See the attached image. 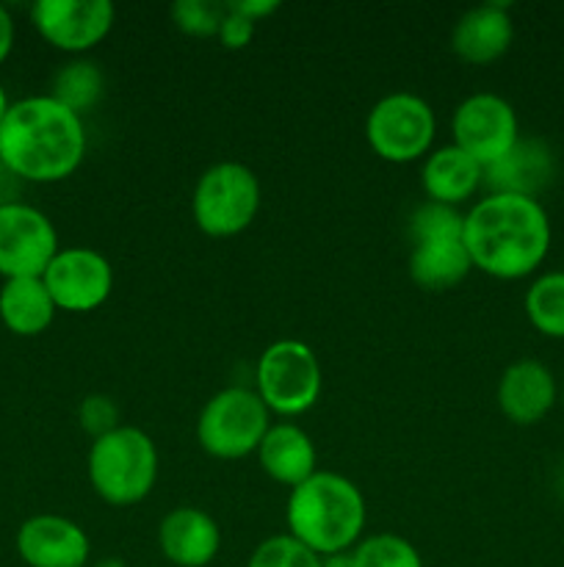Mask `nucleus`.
Returning <instances> with one entry per match:
<instances>
[{
	"label": "nucleus",
	"mask_w": 564,
	"mask_h": 567,
	"mask_svg": "<svg viewBox=\"0 0 564 567\" xmlns=\"http://www.w3.org/2000/svg\"><path fill=\"white\" fill-rule=\"evenodd\" d=\"M462 238L473 269L495 280H523L545 264L553 227L540 199L490 192L464 214Z\"/></svg>",
	"instance_id": "1"
},
{
	"label": "nucleus",
	"mask_w": 564,
	"mask_h": 567,
	"mask_svg": "<svg viewBox=\"0 0 564 567\" xmlns=\"http://www.w3.org/2000/svg\"><path fill=\"white\" fill-rule=\"evenodd\" d=\"M83 155V116L50 94L17 100L0 122V164L20 181H64L75 175Z\"/></svg>",
	"instance_id": "2"
},
{
	"label": "nucleus",
	"mask_w": 564,
	"mask_h": 567,
	"mask_svg": "<svg viewBox=\"0 0 564 567\" xmlns=\"http://www.w3.org/2000/svg\"><path fill=\"white\" fill-rule=\"evenodd\" d=\"M288 535L321 559L348 554L365 532V496L348 476L315 471L296 485L285 507Z\"/></svg>",
	"instance_id": "3"
},
{
	"label": "nucleus",
	"mask_w": 564,
	"mask_h": 567,
	"mask_svg": "<svg viewBox=\"0 0 564 567\" xmlns=\"http://www.w3.org/2000/svg\"><path fill=\"white\" fill-rule=\"evenodd\" d=\"M158 465L153 437L138 426L119 424L92 441L86 460L88 485L111 507H133L153 493Z\"/></svg>",
	"instance_id": "4"
},
{
	"label": "nucleus",
	"mask_w": 564,
	"mask_h": 567,
	"mask_svg": "<svg viewBox=\"0 0 564 567\" xmlns=\"http://www.w3.org/2000/svg\"><path fill=\"white\" fill-rule=\"evenodd\" d=\"M260 203V177L241 161H219L208 166L194 186L191 214L205 236L232 238L252 227Z\"/></svg>",
	"instance_id": "5"
},
{
	"label": "nucleus",
	"mask_w": 564,
	"mask_h": 567,
	"mask_svg": "<svg viewBox=\"0 0 564 567\" xmlns=\"http://www.w3.org/2000/svg\"><path fill=\"white\" fill-rule=\"evenodd\" d=\"M254 393L263 399L269 413L296 419L315 408L324 388V374L313 349L296 338H282L265 347L258 360Z\"/></svg>",
	"instance_id": "6"
},
{
	"label": "nucleus",
	"mask_w": 564,
	"mask_h": 567,
	"mask_svg": "<svg viewBox=\"0 0 564 567\" xmlns=\"http://www.w3.org/2000/svg\"><path fill=\"white\" fill-rule=\"evenodd\" d=\"M271 426L263 399L249 388H224L205 402L197 421V441L216 460H243L258 452Z\"/></svg>",
	"instance_id": "7"
},
{
	"label": "nucleus",
	"mask_w": 564,
	"mask_h": 567,
	"mask_svg": "<svg viewBox=\"0 0 564 567\" xmlns=\"http://www.w3.org/2000/svg\"><path fill=\"white\" fill-rule=\"evenodd\" d=\"M435 133V111L412 92L385 94L365 120V138L387 164H412L429 155Z\"/></svg>",
	"instance_id": "8"
},
{
	"label": "nucleus",
	"mask_w": 564,
	"mask_h": 567,
	"mask_svg": "<svg viewBox=\"0 0 564 567\" xmlns=\"http://www.w3.org/2000/svg\"><path fill=\"white\" fill-rule=\"evenodd\" d=\"M451 136L481 169H490L520 142L518 111L495 92H476L453 109Z\"/></svg>",
	"instance_id": "9"
},
{
	"label": "nucleus",
	"mask_w": 564,
	"mask_h": 567,
	"mask_svg": "<svg viewBox=\"0 0 564 567\" xmlns=\"http://www.w3.org/2000/svg\"><path fill=\"white\" fill-rule=\"evenodd\" d=\"M61 249L50 216L33 205L9 199L0 205V277H42Z\"/></svg>",
	"instance_id": "10"
},
{
	"label": "nucleus",
	"mask_w": 564,
	"mask_h": 567,
	"mask_svg": "<svg viewBox=\"0 0 564 567\" xmlns=\"http://www.w3.org/2000/svg\"><path fill=\"white\" fill-rule=\"evenodd\" d=\"M55 308L66 313H92L114 291V269L92 247H61L42 275Z\"/></svg>",
	"instance_id": "11"
},
{
	"label": "nucleus",
	"mask_w": 564,
	"mask_h": 567,
	"mask_svg": "<svg viewBox=\"0 0 564 567\" xmlns=\"http://www.w3.org/2000/svg\"><path fill=\"white\" fill-rule=\"evenodd\" d=\"M31 22L44 42L64 53H88L111 33L116 9L111 0H36Z\"/></svg>",
	"instance_id": "12"
},
{
	"label": "nucleus",
	"mask_w": 564,
	"mask_h": 567,
	"mask_svg": "<svg viewBox=\"0 0 564 567\" xmlns=\"http://www.w3.org/2000/svg\"><path fill=\"white\" fill-rule=\"evenodd\" d=\"M17 554L28 567H86L92 540L75 520L39 513L17 529Z\"/></svg>",
	"instance_id": "13"
},
{
	"label": "nucleus",
	"mask_w": 564,
	"mask_h": 567,
	"mask_svg": "<svg viewBox=\"0 0 564 567\" xmlns=\"http://www.w3.org/2000/svg\"><path fill=\"white\" fill-rule=\"evenodd\" d=\"M498 408L512 424L534 426L547 419L558 399V385L553 371L534 358L514 360L503 369L498 380Z\"/></svg>",
	"instance_id": "14"
},
{
	"label": "nucleus",
	"mask_w": 564,
	"mask_h": 567,
	"mask_svg": "<svg viewBox=\"0 0 564 567\" xmlns=\"http://www.w3.org/2000/svg\"><path fill=\"white\" fill-rule=\"evenodd\" d=\"M158 546L175 567H208L219 557L221 529L205 509L177 507L160 520Z\"/></svg>",
	"instance_id": "15"
},
{
	"label": "nucleus",
	"mask_w": 564,
	"mask_h": 567,
	"mask_svg": "<svg viewBox=\"0 0 564 567\" xmlns=\"http://www.w3.org/2000/svg\"><path fill=\"white\" fill-rule=\"evenodd\" d=\"M514 42V22L506 3H481L464 11L451 31V50L464 64L484 66L503 59Z\"/></svg>",
	"instance_id": "16"
},
{
	"label": "nucleus",
	"mask_w": 564,
	"mask_h": 567,
	"mask_svg": "<svg viewBox=\"0 0 564 567\" xmlns=\"http://www.w3.org/2000/svg\"><path fill=\"white\" fill-rule=\"evenodd\" d=\"M254 454H258L260 468L265 471V476L276 485L291 487V491L318 471L315 468L318 454H315L313 437L299 424H291V421L271 424Z\"/></svg>",
	"instance_id": "17"
},
{
	"label": "nucleus",
	"mask_w": 564,
	"mask_h": 567,
	"mask_svg": "<svg viewBox=\"0 0 564 567\" xmlns=\"http://www.w3.org/2000/svg\"><path fill=\"white\" fill-rule=\"evenodd\" d=\"M553 175H556V161L551 147L540 138L520 136L506 158L484 169V183L492 194H520L536 199L542 188L551 186Z\"/></svg>",
	"instance_id": "18"
},
{
	"label": "nucleus",
	"mask_w": 564,
	"mask_h": 567,
	"mask_svg": "<svg viewBox=\"0 0 564 567\" xmlns=\"http://www.w3.org/2000/svg\"><path fill=\"white\" fill-rule=\"evenodd\" d=\"M420 183H424L429 203L459 208L481 188L484 169L457 144H446V147H437L426 155Z\"/></svg>",
	"instance_id": "19"
},
{
	"label": "nucleus",
	"mask_w": 564,
	"mask_h": 567,
	"mask_svg": "<svg viewBox=\"0 0 564 567\" xmlns=\"http://www.w3.org/2000/svg\"><path fill=\"white\" fill-rule=\"evenodd\" d=\"M473 271L462 236H435L412 241L409 277L424 291H451Z\"/></svg>",
	"instance_id": "20"
},
{
	"label": "nucleus",
	"mask_w": 564,
	"mask_h": 567,
	"mask_svg": "<svg viewBox=\"0 0 564 567\" xmlns=\"http://www.w3.org/2000/svg\"><path fill=\"white\" fill-rule=\"evenodd\" d=\"M55 313H59V308H55L42 277L3 280V288H0V321L14 336H42L53 324Z\"/></svg>",
	"instance_id": "21"
},
{
	"label": "nucleus",
	"mask_w": 564,
	"mask_h": 567,
	"mask_svg": "<svg viewBox=\"0 0 564 567\" xmlns=\"http://www.w3.org/2000/svg\"><path fill=\"white\" fill-rule=\"evenodd\" d=\"M525 319L540 336L564 341V269L545 271L525 291Z\"/></svg>",
	"instance_id": "22"
},
{
	"label": "nucleus",
	"mask_w": 564,
	"mask_h": 567,
	"mask_svg": "<svg viewBox=\"0 0 564 567\" xmlns=\"http://www.w3.org/2000/svg\"><path fill=\"white\" fill-rule=\"evenodd\" d=\"M100 94H103V72H100V66L94 61L75 59L55 72L50 97L64 103L75 114H83V111L97 103Z\"/></svg>",
	"instance_id": "23"
},
{
	"label": "nucleus",
	"mask_w": 564,
	"mask_h": 567,
	"mask_svg": "<svg viewBox=\"0 0 564 567\" xmlns=\"http://www.w3.org/2000/svg\"><path fill=\"white\" fill-rule=\"evenodd\" d=\"M348 557H352V567H424L418 548L407 537L393 535V532L363 537L348 551Z\"/></svg>",
	"instance_id": "24"
},
{
	"label": "nucleus",
	"mask_w": 564,
	"mask_h": 567,
	"mask_svg": "<svg viewBox=\"0 0 564 567\" xmlns=\"http://www.w3.org/2000/svg\"><path fill=\"white\" fill-rule=\"evenodd\" d=\"M247 567H324V559L285 532L265 537L252 551Z\"/></svg>",
	"instance_id": "25"
},
{
	"label": "nucleus",
	"mask_w": 564,
	"mask_h": 567,
	"mask_svg": "<svg viewBox=\"0 0 564 567\" xmlns=\"http://www.w3.org/2000/svg\"><path fill=\"white\" fill-rule=\"evenodd\" d=\"M171 22L180 28L182 33L197 39L216 37L221 28V20L227 14V3H216V0H177L169 9Z\"/></svg>",
	"instance_id": "26"
},
{
	"label": "nucleus",
	"mask_w": 564,
	"mask_h": 567,
	"mask_svg": "<svg viewBox=\"0 0 564 567\" xmlns=\"http://www.w3.org/2000/svg\"><path fill=\"white\" fill-rule=\"evenodd\" d=\"M464 230V214L459 208L440 203H424L409 219V236L412 241L418 238H435V236H462Z\"/></svg>",
	"instance_id": "27"
},
{
	"label": "nucleus",
	"mask_w": 564,
	"mask_h": 567,
	"mask_svg": "<svg viewBox=\"0 0 564 567\" xmlns=\"http://www.w3.org/2000/svg\"><path fill=\"white\" fill-rule=\"evenodd\" d=\"M77 415H81V426L92 437H100L119 426V410L108 396H86Z\"/></svg>",
	"instance_id": "28"
},
{
	"label": "nucleus",
	"mask_w": 564,
	"mask_h": 567,
	"mask_svg": "<svg viewBox=\"0 0 564 567\" xmlns=\"http://www.w3.org/2000/svg\"><path fill=\"white\" fill-rule=\"evenodd\" d=\"M254 31H258V25H254L252 20H247V17H241L238 11H232L230 6H227V14L224 20H221L216 39H219L227 50H243L254 39Z\"/></svg>",
	"instance_id": "29"
},
{
	"label": "nucleus",
	"mask_w": 564,
	"mask_h": 567,
	"mask_svg": "<svg viewBox=\"0 0 564 567\" xmlns=\"http://www.w3.org/2000/svg\"><path fill=\"white\" fill-rule=\"evenodd\" d=\"M232 11H238L241 17H247V20H252L254 25L258 22H263L265 17H271L274 11H280V3L276 0H230Z\"/></svg>",
	"instance_id": "30"
},
{
	"label": "nucleus",
	"mask_w": 564,
	"mask_h": 567,
	"mask_svg": "<svg viewBox=\"0 0 564 567\" xmlns=\"http://www.w3.org/2000/svg\"><path fill=\"white\" fill-rule=\"evenodd\" d=\"M11 48H14V20L6 11V6H0V64L9 59Z\"/></svg>",
	"instance_id": "31"
},
{
	"label": "nucleus",
	"mask_w": 564,
	"mask_h": 567,
	"mask_svg": "<svg viewBox=\"0 0 564 567\" xmlns=\"http://www.w3.org/2000/svg\"><path fill=\"white\" fill-rule=\"evenodd\" d=\"M324 567H352V557L348 554H335V557H326Z\"/></svg>",
	"instance_id": "32"
},
{
	"label": "nucleus",
	"mask_w": 564,
	"mask_h": 567,
	"mask_svg": "<svg viewBox=\"0 0 564 567\" xmlns=\"http://www.w3.org/2000/svg\"><path fill=\"white\" fill-rule=\"evenodd\" d=\"M9 97H6V89H3V83H0V122H3V116H6V111H9Z\"/></svg>",
	"instance_id": "33"
},
{
	"label": "nucleus",
	"mask_w": 564,
	"mask_h": 567,
	"mask_svg": "<svg viewBox=\"0 0 564 567\" xmlns=\"http://www.w3.org/2000/svg\"><path fill=\"white\" fill-rule=\"evenodd\" d=\"M558 493H562V502H564V468L562 474H558Z\"/></svg>",
	"instance_id": "34"
},
{
	"label": "nucleus",
	"mask_w": 564,
	"mask_h": 567,
	"mask_svg": "<svg viewBox=\"0 0 564 567\" xmlns=\"http://www.w3.org/2000/svg\"><path fill=\"white\" fill-rule=\"evenodd\" d=\"M562 396H564V388H562Z\"/></svg>",
	"instance_id": "35"
}]
</instances>
